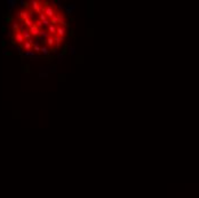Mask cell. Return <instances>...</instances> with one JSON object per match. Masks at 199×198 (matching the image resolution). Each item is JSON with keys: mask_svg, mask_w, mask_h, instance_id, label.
Returning <instances> with one entry per match:
<instances>
[{"mask_svg": "<svg viewBox=\"0 0 199 198\" xmlns=\"http://www.w3.org/2000/svg\"><path fill=\"white\" fill-rule=\"evenodd\" d=\"M9 22L12 44L34 56L60 53L72 31L66 10L54 1L23 3Z\"/></svg>", "mask_w": 199, "mask_h": 198, "instance_id": "1", "label": "cell"}]
</instances>
